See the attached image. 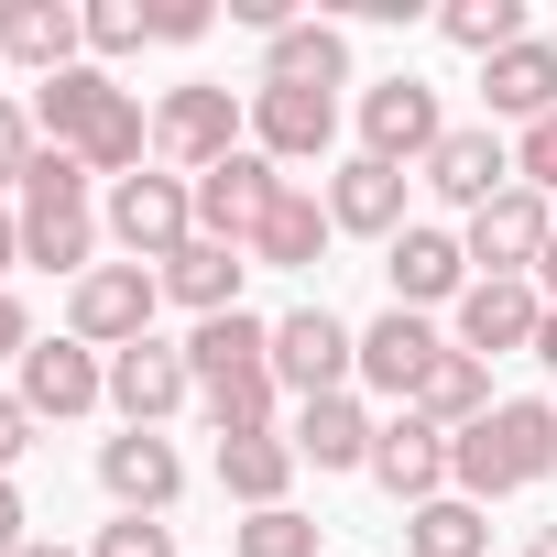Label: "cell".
<instances>
[{
    "label": "cell",
    "mask_w": 557,
    "mask_h": 557,
    "mask_svg": "<svg viewBox=\"0 0 557 557\" xmlns=\"http://www.w3.org/2000/svg\"><path fill=\"white\" fill-rule=\"evenodd\" d=\"M273 197H285V164L230 153L219 175H197V240H230V251H251V240H262V219H273Z\"/></svg>",
    "instance_id": "2e32d148"
},
{
    "label": "cell",
    "mask_w": 557,
    "mask_h": 557,
    "mask_svg": "<svg viewBox=\"0 0 557 557\" xmlns=\"http://www.w3.org/2000/svg\"><path fill=\"white\" fill-rule=\"evenodd\" d=\"M318 197H329V219H339L350 240H394V230H405V175L372 164V153H339Z\"/></svg>",
    "instance_id": "7402d4cb"
},
{
    "label": "cell",
    "mask_w": 557,
    "mask_h": 557,
    "mask_svg": "<svg viewBox=\"0 0 557 557\" xmlns=\"http://www.w3.org/2000/svg\"><path fill=\"white\" fill-rule=\"evenodd\" d=\"M230 153H251V88H208V77H186V88H164L153 99V164L164 175H219Z\"/></svg>",
    "instance_id": "3957f363"
},
{
    "label": "cell",
    "mask_w": 557,
    "mask_h": 557,
    "mask_svg": "<svg viewBox=\"0 0 557 557\" xmlns=\"http://www.w3.org/2000/svg\"><path fill=\"white\" fill-rule=\"evenodd\" d=\"M296 459L307 470H372V437H383V416H372V394H318V405H296Z\"/></svg>",
    "instance_id": "ffe728a7"
},
{
    "label": "cell",
    "mask_w": 557,
    "mask_h": 557,
    "mask_svg": "<svg viewBox=\"0 0 557 557\" xmlns=\"http://www.w3.org/2000/svg\"><path fill=\"white\" fill-rule=\"evenodd\" d=\"M12 262H23V208H0V285H12Z\"/></svg>",
    "instance_id": "60d3db41"
},
{
    "label": "cell",
    "mask_w": 557,
    "mask_h": 557,
    "mask_svg": "<svg viewBox=\"0 0 557 557\" xmlns=\"http://www.w3.org/2000/svg\"><path fill=\"white\" fill-rule=\"evenodd\" d=\"M23 546H34V513H23V492H12V481H0V557H23Z\"/></svg>",
    "instance_id": "ab89813d"
},
{
    "label": "cell",
    "mask_w": 557,
    "mask_h": 557,
    "mask_svg": "<svg viewBox=\"0 0 557 557\" xmlns=\"http://www.w3.org/2000/svg\"><path fill=\"white\" fill-rule=\"evenodd\" d=\"M262 88H350V34L339 23H285V34H273L262 45Z\"/></svg>",
    "instance_id": "484cf974"
},
{
    "label": "cell",
    "mask_w": 557,
    "mask_h": 557,
    "mask_svg": "<svg viewBox=\"0 0 557 557\" xmlns=\"http://www.w3.org/2000/svg\"><path fill=\"white\" fill-rule=\"evenodd\" d=\"M0 66H23L34 88L88 66V12L77 0H0Z\"/></svg>",
    "instance_id": "9a60e30c"
},
{
    "label": "cell",
    "mask_w": 557,
    "mask_h": 557,
    "mask_svg": "<svg viewBox=\"0 0 557 557\" xmlns=\"http://www.w3.org/2000/svg\"><path fill=\"white\" fill-rule=\"evenodd\" d=\"M99 230H110L121 262H153V273H164V262L197 240V186L164 175V164H143V175H121V186L99 197Z\"/></svg>",
    "instance_id": "277c9868"
},
{
    "label": "cell",
    "mask_w": 557,
    "mask_h": 557,
    "mask_svg": "<svg viewBox=\"0 0 557 557\" xmlns=\"http://www.w3.org/2000/svg\"><path fill=\"white\" fill-rule=\"evenodd\" d=\"M437 34L459 45V55H503V45H524V0H448V12H437Z\"/></svg>",
    "instance_id": "1f68e13d"
},
{
    "label": "cell",
    "mask_w": 557,
    "mask_h": 557,
    "mask_svg": "<svg viewBox=\"0 0 557 557\" xmlns=\"http://www.w3.org/2000/svg\"><path fill=\"white\" fill-rule=\"evenodd\" d=\"M535 372L557 383V307H546V329H535Z\"/></svg>",
    "instance_id": "b9f144b4"
},
{
    "label": "cell",
    "mask_w": 557,
    "mask_h": 557,
    "mask_svg": "<svg viewBox=\"0 0 557 557\" xmlns=\"http://www.w3.org/2000/svg\"><path fill=\"white\" fill-rule=\"evenodd\" d=\"M12 394L34 405V426H77V416L110 405V361H99L88 339H34L23 372H12Z\"/></svg>",
    "instance_id": "30bf717a"
},
{
    "label": "cell",
    "mask_w": 557,
    "mask_h": 557,
    "mask_svg": "<svg viewBox=\"0 0 557 557\" xmlns=\"http://www.w3.org/2000/svg\"><path fill=\"white\" fill-rule=\"evenodd\" d=\"M535 296H546V307H557V240H546V262H535Z\"/></svg>",
    "instance_id": "7bdbcfd3"
},
{
    "label": "cell",
    "mask_w": 557,
    "mask_h": 557,
    "mask_svg": "<svg viewBox=\"0 0 557 557\" xmlns=\"http://www.w3.org/2000/svg\"><path fill=\"white\" fill-rule=\"evenodd\" d=\"M153 45V12L143 0H88V66H121V55H143Z\"/></svg>",
    "instance_id": "836d02e7"
},
{
    "label": "cell",
    "mask_w": 557,
    "mask_h": 557,
    "mask_svg": "<svg viewBox=\"0 0 557 557\" xmlns=\"http://www.w3.org/2000/svg\"><path fill=\"white\" fill-rule=\"evenodd\" d=\"M219 12H208V0H153V45H197Z\"/></svg>",
    "instance_id": "74e56055"
},
{
    "label": "cell",
    "mask_w": 557,
    "mask_h": 557,
    "mask_svg": "<svg viewBox=\"0 0 557 557\" xmlns=\"http://www.w3.org/2000/svg\"><path fill=\"white\" fill-rule=\"evenodd\" d=\"M372 481H383L405 513H416V503H437V492H448V437H437L416 405H394V416H383V437H372Z\"/></svg>",
    "instance_id": "d6986e66"
},
{
    "label": "cell",
    "mask_w": 557,
    "mask_h": 557,
    "mask_svg": "<svg viewBox=\"0 0 557 557\" xmlns=\"http://www.w3.org/2000/svg\"><path fill=\"white\" fill-rule=\"evenodd\" d=\"M197 405V372H186V339H132L110 350V416L121 426H164Z\"/></svg>",
    "instance_id": "7c38bea8"
},
{
    "label": "cell",
    "mask_w": 557,
    "mask_h": 557,
    "mask_svg": "<svg viewBox=\"0 0 557 557\" xmlns=\"http://www.w3.org/2000/svg\"><path fill=\"white\" fill-rule=\"evenodd\" d=\"M34 437H45V426H34V405H23V394H0V481L34 459Z\"/></svg>",
    "instance_id": "8d00e7d4"
},
{
    "label": "cell",
    "mask_w": 557,
    "mask_h": 557,
    "mask_svg": "<svg viewBox=\"0 0 557 557\" xmlns=\"http://www.w3.org/2000/svg\"><path fill=\"white\" fill-rule=\"evenodd\" d=\"M240 273H251V251H230V240H186V251L164 262V307H186V318L208 329V318L240 307Z\"/></svg>",
    "instance_id": "cb8c5ba5"
},
{
    "label": "cell",
    "mask_w": 557,
    "mask_h": 557,
    "mask_svg": "<svg viewBox=\"0 0 557 557\" xmlns=\"http://www.w3.org/2000/svg\"><path fill=\"white\" fill-rule=\"evenodd\" d=\"M535 481H557V405L546 394H503L470 437H448V492L459 503H503V492H535Z\"/></svg>",
    "instance_id": "6da1fadb"
},
{
    "label": "cell",
    "mask_w": 557,
    "mask_h": 557,
    "mask_svg": "<svg viewBox=\"0 0 557 557\" xmlns=\"http://www.w3.org/2000/svg\"><path fill=\"white\" fill-rule=\"evenodd\" d=\"M230 557H318V524L296 503H273V513H240L230 524Z\"/></svg>",
    "instance_id": "d6a6232c"
},
{
    "label": "cell",
    "mask_w": 557,
    "mask_h": 557,
    "mask_svg": "<svg viewBox=\"0 0 557 557\" xmlns=\"http://www.w3.org/2000/svg\"><path fill=\"white\" fill-rule=\"evenodd\" d=\"M110 99H121V77H110V66H66V77H45V88H34V132H55V153H77V143L110 121Z\"/></svg>",
    "instance_id": "4316f807"
},
{
    "label": "cell",
    "mask_w": 557,
    "mask_h": 557,
    "mask_svg": "<svg viewBox=\"0 0 557 557\" xmlns=\"http://www.w3.org/2000/svg\"><path fill=\"white\" fill-rule=\"evenodd\" d=\"M405 557H492V513L459 503V492H437V503L405 513Z\"/></svg>",
    "instance_id": "4dcf8cb0"
},
{
    "label": "cell",
    "mask_w": 557,
    "mask_h": 557,
    "mask_svg": "<svg viewBox=\"0 0 557 557\" xmlns=\"http://www.w3.org/2000/svg\"><path fill=\"white\" fill-rule=\"evenodd\" d=\"M339 143V99L329 88H262L251 77V153L262 164H329Z\"/></svg>",
    "instance_id": "5bb4252c"
},
{
    "label": "cell",
    "mask_w": 557,
    "mask_h": 557,
    "mask_svg": "<svg viewBox=\"0 0 557 557\" xmlns=\"http://www.w3.org/2000/svg\"><path fill=\"white\" fill-rule=\"evenodd\" d=\"M77 164H88L99 186H121V175H143V164H153V110H143L132 88H121V99H110V121H99V132L77 143Z\"/></svg>",
    "instance_id": "f546056e"
},
{
    "label": "cell",
    "mask_w": 557,
    "mask_h": 557,
    "mask_svg": "<svg viewBox=\"0 0 557 557\" xmlns=\"http://www.w3.org/2000/svg\"><path fill=\"white\" fill-rule=\"evenodd\" d=\"M23 557H88V546H66V535H34V546H23Z\"/></svg>",
    "instance_id": "ee69618b"
},
{
    "label": "cell",
    "mask_w": 557,
    "mask_h": 557,
    "mask_svg": "<svg viewBox=\"0 0 557 557\" xmlns=\"http://www.w3.org/2000/svg\"><path fill=\"white\" fill-rule=\"evenodd\" d=\"M448 361V339H437V318H416V307H383L372 329H361V394H394V405H416V383Z\"/></svg>",
    "instance_id": "ac0fdd59"
},
{
    "label": "cell",
    "mask_w": 557,
    "mask_h": 557,
    "mask_svg": "<svg viewBox=\"0 0 557 557\" xmlns=\"http://www.w3.org/2000/svg\"><path fill=\"white\" fill-rule=\"evenodd\" d=\"M329 240H339V219H329V197L285 175V197H273V219H262V240H251V262H273V273H318V251H329Z\"/></svg>",
    "instance_id": "603a6c76"
},
{
    "label": "cell",
    "mask_w": 557,
    "mask_h": 557,
    "mask_svg": "<svg viewBox=\"0 0 557 557\" xmlns=\"http://www.w3.org/2000/svg\"><path fill=\"white\" fill-rule=\"evenodd\" d=\"M99 492L121 503V513H175V492H186V459H175V437L164 426H121V437H99Z\"/></svg>",
    "instance_id": "4fadbf2b"
},
{
    "label": "cell",
    "mask_w": 557,
    "mask_h": 557,
    "mask_svg": "<svg viewBox=\"0 0 557 557\" xmlns=\"http://www.w3.org/2000/svg\"><path fill=\"white\" fill-rule=\"evenodd\" d=\"M34 153H45V132H34V110H23V99H0V197H23V175H34Z\"/></svg>",
    "instance_id": "e575fe53"
},
{
    "label": "cell",
    "mask_w": 557,
    "mask_h": 557,
    "mask_svg": "<svg viewBox=\"0 0 557 557\" xmlns=\"http://www.w3.org/2000/svg\"><path fill=\"white\" fill-rule=\"evenodd\" d=\"M524 557H557V524H535V535H524Z\"/></svg>",
    "instance_id": "f6af8a7d"
},
{
    "label": "cell",
    "mask_w": 557,
    "mask_h": 557,
    "mask_svg": "<svg viewBox=\"0 0 557 557\" xmlns=\"http://www.w3.org/2000/svg\"><path fill=\"white\" fill-rule=\"evenodd\" d=\"M535 329H546V296L524 285V273H470V296L448 307V350H470V361L535 350Z\"/></svg>",
    "instance_id": "52a82bcc"
},
{
    "label": "cell",
    "mask_w": 557,
    "mask_h": 557,
    "mask_svg": "<svg viewBox=\"0 0 557 557\" xmlns=\"http://www.w3.org/2000/svg\"><path fill=\"white\" fill-rule=\"evenodd\" d=\"M416 175H426V186H437V197L470 219V208H492V197L513 186V143H503L492 121H448V143H437Z\"/></svg>",
    "instance_id": "e0dca14e"
},
{
    "label": "cell",
    "mask_w": 557,
    "mask_h": 557,
    "mask_svg": "<svg viewBox=\"0 0 557 557\" xmlns=\"http://www.w3.org/2000/svg\"><path fill=\"white\" fill-rule=\"evenodd\" d=\"M273 383H285L296 405L361 394V329H339L329 307H285V318H273Z\"/></svg>",
    "instance_id": "8992f818"
},
{
    "label": "cell",
    "mask_w": 557,
    "mask_h": 557,
    "mask_svg": "<svg viewBox=\"0 0 557 557\" xmlns=\"http://www.w3.org/2000/svg\"><path fill=\"white\" fill-rule=\"evenodd\" d=\"M23 350H34V318H23V296H12V285H0V361L23 372Z\"/></svg>",
    "instance_id": "f35d334b"
},
{
    "label": "cell",
    "mask_w": 557,
    "mask_h": 557,
    "mask_svg": "<svg viewBox=\"0 0 557 557\" xmlns=\"http://www.w3.org/2000/svg\"><path fill=\"white\" fill-rule=\"evenodd\" d=\"M186 372H197V394H208V383H230V372H273V318L230 307V318L186 329Z\"/></svg>",
    "instance_id": "83f0119b"
},
{
    "label": "cell",
    "mask_w": 557,
    "mask_h": 557,
    "mask_svg": "<svg viewBox=\"0 0 557 557\" xmlns=\"http://www.w3.org/2000/svg\"><path fill=\"white\" fill-rule=\"evenodd\" d=\"M546 45H557V34H546Z\"/></svg>",
    "instance_id": "bcb514c9"
},
{
    "label": "cell",
    "mask_w": 557,
    "mask_h": 557,
    "mask_svg": "<svg viewBox=\"0 0 557 557\" xmlns=\"http://www.w3.org/2000/svg\"><path fill=\"white\" fill-rule=\"evenodd\" d=\"M437 143H448V110H437L426 77H372V88H361V153H372V164L405 175V164H426Z\"/></svg>",
    "instance_id": "9c48e42d"
},
{
    "label": "cell",
    "mask_w": 557,
    "mask_h": 557,
    "mask_svg": "<svg viewBox=\"0 0 557 557\" xmlns=\"http://www.w3.org/2000/svg\"><path fill=\"white\" fill-rule=\"evenodd\" d=\"M383 285H394V307H416V318L459 307V296H470V251H459V230L405 219V230L383 240Z\"/></svg>",
    "instance_id": "8fae6325"
},
{
    "label": "cell",
    "mask_w": 557,
    "mask_h": 557,
    "mask_svg": "<svg viewBox=\"0 0 557 557\" xmlns=\"http://www.w3.org/2000/svg\"><path fill=\"white\" fill-rule=\"evenodd\" d=\"M153 307H164V273L153 262H99L88 285H66V339H88L99 361L153 339Z\"/></svg>",
    "instance_id": "5b68a950"
},
{
    "label": "cell",
    "mask_w": 557,
    "mask_h": 557,
    "mask_svg": "<svg viewBox=\"0 0 557 557\" xmlns=\"http://www.w3.org/2000/svg\"><path fill=\"white\" fill-rule=\"evenodd\" d=\"M481 110H492V121H513V132L557 121V45H546V34L503 45V55L481 66Z\"/></svg>",
    "instance_id": "44dd1931"
},
{
    "label": "cell",
    "mask_w": 557,
    "mask_h": 557,
    "mask_svg": "<svg viewBox=\"0 0 557 557\" xmlns=\"http://www.w3.org/2000/svg\"><path fill=\"white\" fill-rule=\"evenodd\" d=\"M416 416L437 426V437H470L481 416H492V361H470V350H448L426 383H416Z\"/></svg>",
    "instance_id": "f1b7e54d"
},
{
    "label": "cell",
    "mask_w": 557,
    "mask_h": 557,
    "mask_svg": "<svg viewBox=\"0 0 557 557\" xmlns=\"http://www.w3.org/2000/svg\"><path fill=\"white\" fill-rule=\"evenodd\" d=\"M99 175L77 164V153H34V175H23V262H45V273H66V285H88L99 273Z\"/></svg>",
    "instance_id": "7a4b0ae2"
},
{
    "label": "cell",
    "mask_w": 557,
    "mask_h": 557,
    "mask_svg": "<svg viewBox=\"0 0 557 557\" xmlns=\"http://www.w3.org/2000/svg\"><path fill=\"white\" fill-rule=\"evenodd\" d=\"M88 557H175V524L121 513V524H99V535H88Z\"/></svg>",
    "instance_id": "d590c367"
},
{
    "label": "cell",
    "mask_w": 557,
    "mask_h": 557,
    "mask_svg": "<svg viewBox=\"0 0 557 557\" xmlns=\"http://www.w3.org/2000/svg\"><path fill=\"white\" fill-rule=\"evenodd\" d=\"M296 470H307V459H296L285 426H273V437H219V492H230L240 513H273V503L296 492Z\"/></svg>",
    "instance_id": "d4e9b609"
},
{
    "label": "cell",
    "mask_w": 557,
    "mask_h": 557,
    "mask_svg": "<svg viewBox=\"0 0 557 557\" xmlns=\"http://www.w3.org/2000/svg\"><path fill=\"white\" fill-rule=\"evenodd\" d=\"M546 240H557V197H535V186H503V197H492V208H470V230H459L470 273H524V285H535Z\"/></svg>",
    "instance_id": "ba28073f"
}]
</instances>
